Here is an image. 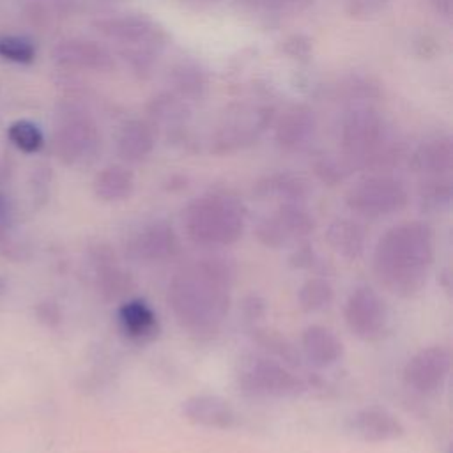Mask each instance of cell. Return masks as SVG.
<instances>
[{
	"label": "cell",
	"instance_id": "1",
	"mask_svg": "<svg viewBox=\"0 0 453 453\" xmlns=\"http://www.w3.org/2000/svg\"><path fill=\"white\" fill-rule=\"evenodd\" d=\"M235 269L223 257H202L179 267L168 285V306L177 324L196 340L216 336L230 310Z\"/></svg>",
	"mask_w": 453,
	"mask_h": 453
},
{
	"label": "cell",
	"instance_id": "2",
	"mask_svg": "<svg viewBox=\"0 0 453 453\" xmlns=\"http://www.w3.org/2000/svg\"><path fill=\"white\" fill-rule=\"evenodd\" d=\"M434 264V232L425 221H402L388 228L373 251L379 283L400 297H411L426 285Z\"/></svg>",
	"mask_w": 453,
	"mask_h": 453
},
{
	"label": "cell",
	"instance_id": "3",
	"mask_svg": "<svg viewBox=\"0 0 453 453\" xmlns=\"http://www.w3.org/2000/svg\"><path fill=\"white\" fill-rule=\"evenodd\" d=\"M342 154L352 170H368L370 173H389L403 150L393 136L386 119L372 106H352L340 126Z\"/></svg>",
	"mask_w": 453,
	"mask_h": 453
},
{
	"label": "cell",
	"instance_id": "4",
	"mask_svg": "<svg viewBox=\"0 0 453 453\" xmlns=\"http://www.w3.org/2000/svg\"><path fill=\"white\" fill-rule=\"evenodd\" d=\"M244 209L239 200L225 193H205L193 198L182 212L186 237L203 248L235 244L244 232Z\"/></svg>",
	"mask_w": 453,
	"mask_h": 453
},
{
	"label": "cell",
	"instance_id": "5",
	"mask_svg": "<svg viewBox=\"0 0 453 453\" xmlns=\"http://www.w3.org/2000/svg\"><path fill=\"white\" fill-rule=\"evenodd\" d=\"M274 111L260 103H235L221 115L211 134L214 154H230L257 142L273 124Z\"/></svg>",
	"mask_w": 453,
	"mask_h": 453
},
{
	"label": "cell",
	"instance_id": "6",
	"mask_svg": "<svg viewBox=\"0 0 453 453\" xmlns=\"http://www.w3.org/2000/svg\"><path fill=\"white\" fill-rule=\"evenodd\" d=\"M101 134L94 117L76 104L64 106L53 129V152L64 165L92 159L99 149Z\"/></svg>",
	"mask_w": 453,
	"mask_h": 453
},
{
	"label": "cell",
	"instance_id": "7",
	"mask_svg": "<svg viewBox=\"0 0 453 453\" xmlns=\"http://www.w3.org/2000/svg\"><path fill=\"white\" fill-rule=\"evenodd\" d=\"M407 186L391 173H368L345 193L347 207L359 218L377 219L405 209Z\"/></svg>",
	"mask_w": 453,
	"mask_h": 453
},
{
	"label": "cell",
	"instance_id": "8",
	"mask_svg": "<svg viewBox=\"0 0 453 453\" xmlns=\"http://www.w3.org/2000/svg\"><path fill=\"white\" fill-rule=\"evenodd\" d=\"M244 393L264 398H288L304 389L303 380L280 359L253 357L244 363L239 373Z\"/></svg>",
	"mask_w": 453,
	"mask_h": 453
},
{
	"label": "cell",
	"instance_id": "9",
	"mask_svg": "<svg viewBox=\"0 0 453 453\" xmlns=\"http://www.w3.org/2000/svg\"><path fill=\"white\" fill-rule=\"evenodd\" d=\"M349 331L365 342L380 338L388 327V306L380 294L368 285L356 287L343 306Z\"/></svg>",
	"mask_w": 453,
	"mask_h": 453
},
{
	"label": "cell",
	"instance_id": "10",
	"mask_svg": "<svg viewBox=\"0 0 453 453\" xmlns=\"http://www.w3.org/2000/svg\"><path fill=\"white\" fill-rule=\"evenodd\" d=\"M94 28L119 46H156L165 48L166 32L149 16L140 12L108 14L94 19Z\"/></svg>",
	"mask_w": 453,
	"mask_h": 453
},
{
	"label": "cell",
	"instance_id": "11",
	"mask_svg": "<svg viewBox=\"0 0 453 453\" xmlns=\"http://www.w3.org/2000/svg\"><path fill=\"white\" fill-rule=\"evenodd\" d=\"M451 370V352L444 345L419 349L403 366V382L421 395L439 391Z\"/></svg>",
	"mask_w": 453,
	"mask_h": 453
},
{
	"label": "cell",
	"instance_id": "12",
	"mask_svg": "<svg viewBox=\"0 0 453 453\" xmlns=\"http://www.w3.org/2000/svg\"><path fill=\"white\" fill-rule=\"evenodd\" d=\"M180 250V241L173 226L163 219L142 225L126 241V255L136 262H163L173 258Z\"/></svg>",
	"mask_w": 453,
	"mask_h": 453
},
{
	"label": "cell",
	"instance_id": "13",
	"mask_svg": "<svg viewBox=\"0 0 453 453\" xmlns=\"http://www.w3.org/2000/svg\"><path fill=\"white\" fill-rule=\"evenodd\" d=\"M51 58L57 65L74 71L110 73L115 67V57L104 44L83 37L58 41L51 50Z\"/></svg>",
	"mask_w": 453,
	"mask_h": 453
},
{
	"label": "cell",
	"instance_id": "14",
	"mask_svg": "<svg viewBox=\"0 0 453 453\" xmlns=\"http://www.w3.org/2000/svg\"><path fill=\"white\" fill-rule=\"evenodd\" d=\"M317 134V115L308 104H292L274 120V142L283 152H303Z\"/></svg>",
	"mask_w": 453,
	"mask_h": 453
},
{
	"label": "cell",
	"instance_id": "15",
	"mask_svg": "<svg viewBox=\"0 0 453 453\" xmlns=\"http://www.w3.org/2000/svg\"><path fill=\"white\" fill-rule=\"evenodd\" d=\"M350 430L366 442H388L403 437L405 426L389 409L366 405L350 418Z\"/></svg>",
	"mask_w": 453,
	"mask_h": 453
},
{
	"label": "cell",
	"instance_id": "16",
	"mask_svg": "<svg viewBox=\"0 0 453 453\" xmlns=\"http://www.w3.org/2000/svg\"><path fill=\"white\" fill-rule=\"evenodd\" d=\"M180 412L189 423L205 428L226 430L232 428L237 421V414L232 403L219 395L209 393H200L186 398L180 405Z\"/></svg>",
	"mask_w": 453,
	"mask_h": 453
},
{
	"label": "cell",
	"instance_id": "17",
	"mask_svg": "<svg viewBox=\"0 0 453 453\" xmlns=\"http://www.w3.org/2000/svg\"><path fill=\"white\" fill-rule=\"evenodd\" d=\"M90 262L94 265L96 288L104 301H117L127 296L133 287L131 276L117 264L115 253L106 244H96L90 250Z\"/></svg>",
	"mask_w": 453,
	"mask_h": 453
},
{
	"label": "cell",
	"instance_id": "18",
	"mask_svg": "<svg viewBox=\"0 0 453 453\" xmlns=\"http://www.w3.org/2000/svg\"><path fill=\"white\" fill-rule=\"evenodd\" d=\"M411 166L421 179L451 177L453 142L449 134H437L421 142L411 154Z\"/></svg>",
	"mask_w": 453,
	"mask_h": 453
},
{
	"label": "cell",
	"instance_id": "19",
	"mask_svg": "<svg viewBox=\"0 0 453 453\" xmlns=\"http://www.w3.org/2000/svg\"><path fill=\"white\" fill-rule=\"evenodd\" d=\"M115 147L124 163H142L156 147V127L149 120L129 119L120 126Z\"/></svg>",
	"mask_w": 453,
	"mask_h": 453
},
{
	"label": "cell",
	"instance_id": "20",
	"mask_svg": "<svg viewBox=\"0 0 453 453\" xmlns=\"http://www.w3.org/2000/svg\"><path fill=\"white\" fill-rule=\"evenodd\" d=\"M301 352L315 368H329L342 359L343 343L329 327L311 324L301 334Z\"/></svg>",
	"mask_w": 453,
	"mask_h": 453
},
{
	"label": "cell",
	"instance_id": "21",
	"mask_svg": "<svg viewBox=\"0 0 453 453\" xmlns=\"http://www.w3.org/2000/svg\"><path fill=\"white\" fill-rule=\"evenodd\" d=\"M117 317H119V326L122 333L136 343H147L157 336V331H159L157 317L143 299L124 301L119 306Z\"/></svg>",
	"mask_w": 453,
	"mask_h": 453
},
{
	"label": "cell",
	"instance_id": "22",
	"mask_svg": "<svg viewBox=\"0 0 453 453\" xmlns=\"http://www.w3.org/2000/svg\"><path fill=\"white\" fill-rule=\"evenodd\" d=\"M147 120L154 127L180 129L191 119V106L186 99L179 97L172 90L154 94L145 104Z\"/></svg>",
	"mask_w": 453,
	"mask_h": 453
},
{
	"label": "cell",
	"instance_id": "23",
	"mask_svg": "<svg viewBox=\"0 0 453 453\" xmlns=\"http://www.w3.org/2000/svg\"><path fill=\"white\" fill-rule=\"evenodd\" d=\"M327 244L345 258H359L366 248V230L357 219L338 218L326 230Z\"/></svg>",
	"mask_w": 453,
	"mask_h": 453
},
{
	"label": "cell",
	"instance_id": "24",
	"mask_svg": "<svg viewBox=\"0 0 453 453\" xmlns=\"http://www.w3.org/2000/svg\"><path fill=\"white\" fill-rule=\"evenodd\" d=\"M257 193L265 198H276L280 200V203H304L311 193V186L303 175L283 172L264 177L257 184Z\"/></svg>",
	"mask_w": 453,
	"mask_h": 453
},
{
	"label": "cell",
	"instance_id": "25",
	"mask_svg": "<svg viewBox=\"0 0 453 453\" xmlns=\"http://www.w3.org/2000/svg\"><path fill=\"white\" fill-rule=\"evenodd\" d=\"M92 189L103 202H122L134 189V175L126 165H108L96 173Z\"/></svg>",
	"mask_w": 453,
	"mask_h": 453
},
{
	"label": "cell",
	"instance_id": "26",
	"mask_svg": "<svg viewBox=\"0 0 453 453\" xmlns=\"http://www.w3.org/2000/svg\"><path fill=\"white\" fill-rule=\"evenodd\" d=\"M168 85L173 94L189 101L200 99L209 85L205 71L193 60H179L168 71Z\"/></svg>",
	"mask_w": 453,
	"mask_h": 453
},
{
	"label": "cell",
	"instance_id": "27",
	"mask_svg": "<svg viewBox=\"0 0 453 453\" xmlns=\"http://www.w3.org/2000/svg\"><path fill=\"white\" fill-rule=\"evenodd\" d=\"M271 216L281 228L288 244L310 235L315 228V219L304 203H296V202L280 203Z\"/></svg>",
	"mask_w": 453,
	"mask_h": 453
},
{
	"label": "cell",
	"instance_id": "28",
	"mask_svg": "<svg viewBox=\"0 0 453 453\" xmlns=\"http://www.w3.org/2000/svg\"><path fill=\"white\" fill-rule=\"evenodd\" d=\"M333 285L322 276H311L304 280L297 290V303L304 311L324 310L333 303Z\"/></svg>",
	"mask_w": 453,
	"mask_h": 453
},
{
	"label": "cell",
	"instance_id": "29",
	"mask_svg": "<svg viewBox=\"0 0 453 453\" xmlns=\"http://www.w3.org/2000/svg\"><path fill=\"white\" fill-rule=\"evenodd\" d=\"M419 203L425 211L439 212L449 207L453 184L451 177H428L419 182Z\"/></svg>",
	"mask_w": 453,
	"mask_h": 453
},
{
	"label": "cell",
	"instance_id": "30",
	"mask_svg": "<svg viewBox=\"0 0 453 453\" xmlns=\"http://www.w3.org/2000/svg\"><path fill=\"white\" fill-rule=\"evenodd\" d=\"M313 172L322 182L334 186L345 180L354 170L343 154H322L313 161Z\"/></svg>",
	"mask_w": 453,
	"mask_h": 453
},
{
	"label": "cell",
	"instance_id": "31",
	"mask_svg": "<svg viewBox=\"0 0 453 453\" xmlns=\"http://www.w3.org/2000/svg\"><path fill=\"white\" fill-rule=\"evenodd\" d=\"M255 342L260 343L267 352H271L276 357H280L281 363H285V365H299V359H301L299 352L280 333H274V331H269V329H257L255 331Z\"/></svg>",
	"mask_w": 453,
	"mask_h": 453
},
{
	"label": "cell",
	"instance_id": "32",
	"mask_svg": "<svg viewBox=\"0 0 453 453\" xmlns=\"http://www.w3.org/2000/svg\"><path fill=\"white\" fill-rule=\"evenodd\" d=\"M7 134H9V140L27 154L37 152L44 145V136L41 129L30 120H16L14 124L9 126Z\"/></svg>",
	"mask_w": 453,
	"mask_h": 453
},
{
	"label": "cell",
	"instance_id": "33",
	"mask_svg": "<svg viewBox=\"0 0 453 453\" xmlns=\"http://www.w3.org/2000/svg\"><path fill=\"white\" fill-rule=\"evenodd\" d=\"M0 57L7 58L11 62H18V64H28L35 57V48L25 37L9 35V37L0 39Z\"/></svg>",
	"mask_w": 453,
	"mask_h": 453
},
{
	"label": "cell",
	"instance_id": "34",
	"mask_svg": "<svg viewBox=\"0 0 453 453\" xmlns=\"http://www.w3.org/2000/svg\"><path fill=\"white\" fill-rule=\"evenodd\" d=\"M244 2H248L257 9H264L271 12H285V11L299 9L308 0H244Z\"/></svg>",
	"mask_w": 453,
	"mask_h": 453
},
{
	"label": "cell",
	"instance_id": "35",
	"mask_svg": "<svg viewBox=\"0 0 453 453\" xmlns=\"http://www.w3.org/2000/svg\"><path fill=\"white\" fill-rule=\"evenodd\" d=\"M384 0H349V12L356 18H368L380 11Z\"/></svg>",
	"mask_w": 453,
	"mask_h": 453
},
{
	"label": "cell",
	"instance_id": "36",
	"mask_svg": "<svg viewBox=\"0 0 453 453\" xmlns=\"http://www.w3.org/2000/svg\"><path fill=\"white\" fill-rule=\"evenodd\" d=\"M37 317H39V320L46 322L48 326H53V324H57V322L60 320L58 306H57L55 303H50V301L41 303V304L37 306Z\"/></svg>",
	"mask_w": 453,
	"mask_h": 453
},
{
	"label": "cell",
	"instance_id": "37",
	"mask_svg": "<svg viewBox=\"0 0 453 453\" xmlns=\"http://www.w3.org/2000/svg\"><path fill=\"white\" fill-rule=\"evenodd\" d=\"M12 225V205L9 198L0 191V234L9 232Z\"/></svg>",
	"mask_w": 453,
	"mask_h": 453
},
{
	"label": "cell",
	"instance_id": "38",
	"mask_svg": "<svg viewBox=\"0 0 453 453\" xmlns=\"http://www.w3.org/2000/svg\"><path fill=\"white\" fill-rule=\"evenodd\" d=\"M430 4V7L444 19H451V12H453V0H426Z\"/></svg>",
	"mask_w": 453,
	"mask_h": 453
}]
</instances>
